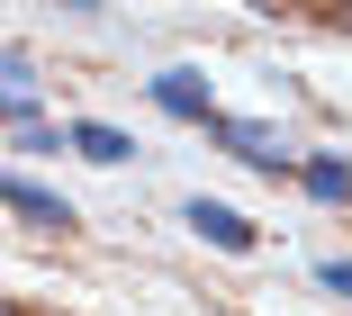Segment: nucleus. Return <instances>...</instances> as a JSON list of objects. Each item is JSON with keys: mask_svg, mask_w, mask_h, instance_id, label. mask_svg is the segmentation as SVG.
I'll return each instance as SVG.
<instances>
[{"mask_svg": "<svg viewBox=\"0 0 352 316\" xmlns=\"http://www.w3.org/2000/svg\"><path fill=\"white\" fill-rule=\"evenodd\" d=\"M199 136H208V145H217V154H235V163H253L262 181H289V172H298V154H289V145H280V136H271L262 118H226V109H217V118H208Z\"/></svg>", "mask_w": 352, "mask_h": 316, "instance_id": "f257e3e1", "label": "nucleus"}, {"mask_svg": "<svg viewBox=\"0 0 352 316\" xmlns=\"http://www.w3.org/2000/svg\"><path fill=\"white\" fill-rule=\"evenodd\" d=\"M145 100L163 118H181V127H208V118H217V82H208L199 63H163L154 82H145Z\"/></svg>", "mask_w": 352, "mask_h": 316, "instance_id": "f03ea898", "label": "nucleus"}, {"mask_svg": "<svg viewBox=\"0 0 352 316\" xmlns=\"http://www.w3.org/2000/svg\"><path fill=\"white\" fill-rule=\"evenodd\" d=\"M181 226L199 235V244H217V253H253V244H262L253 217H244V208H226V199H208V190H199V199H181Z\"/></svg>", "mask_w": 352, "mask_h": 316, "instance_id": "7ed1b4c3", "label": "nucleus"}, {"mask_svg": "<svg viewBox=\"0 0 352 316\" xmlns=\"http://www.w3.org/2000/svg\"><path fill=\"white\" fill-rule=\"evenodd\" d=\"M0 208L10 217H28V226H45V235H73L82 217H73V199H54L45 181H28V172H0Z\"/></svg>", "mask_w": 352, "mask_h": 316, "instance_id": "20e7f679", "label": "nucleus"}, {"mask_svg": "<svg viewBox=\"0 0 352 316\" xmlns=\"http://www.w3.org/2000/svg\"><path fill=\"white\" fill-rule=\"evenodd\" d=\"M63 154H82V163H135V154H145V145H135L126 127H109V118H63Z\"/></svg>", "mask_w": 352, "mask_h": 316, "instance_id": "39448f33", "label": "nucleus"}, {"mask_svg": "<svg viewBox=\"0 0 352 316\" xmlns=\"http://www.w3.org/2000/svg\"><path fill=\"white\" fill-rule=\"evenodd\" d=\"M298 190L325 199V208H352V163H343V154H307V163H298Z\"/></svg>", "mask_w": 352, "mask_h": 316, "instance_id": "423d86ee", "label": "nucleus"}, {"mask_svg": "<svg viewBox=\"0 0 352 316\" xmlns=\"http://www.w3.org/2000/svg\"><path fill=\"white\" fill-rule=\"evenodd\" d=\"M0 91H36V54L0 36Z\"/></svg>", "mask_w": 352, "mask_h": 316, "instance_id": "0eeeda50", "label": "nucleus"}, {"mask_svg": "<svg viewBox=\"0 0 352 316\" xmlns=\"http://www.w3.org/2000/svg\"><path fill=\"white\" fill-rule=\"evenodd\" d=\"M10 154H63V127L36 118V127H10Z\"/></svg>", "mask_w": 352, "mask_h": 316, "instance_id": "6e6552de", "label": "nucleus"}, {"mask_svg": "<svg viewBox=\"0 0 352 316\" xmlns=\"http://www.w3.org/2000/svg\"><path fill=\"white\" fill-rule=\"evenodd\" d=\"M36 118H45L36 91H0V127H36Z\"/></svg>", "mask_w": 352, "mask_h": 316, "instance_id": "1a4fd4ad", "label": "nucleus"}, {"mask_svg": "<svg viewBox=\"0 0 352 316\" xmlns=\"http://www.w3.org/2000/svg\"><path fill=\"white\" fill-rule=\"evenodd\" d=\"M316 280H325L334 298H352V253H325V262H316Z\"/></svg>", "mask_w": 352, "mask_h": 316, "instance_id": "9d476101", "label": "nucleus"}, {"mask_svg": "<svg viewBox=\"0 0 352 316\" xmlns=\"http://www.w3.org/2000/svg\"><path fill=\"white\" fill-rule=\"evenodd\" d=\"M45 10H63V19H109V0H45Z\"/></svg>", "mask_w": 352, "mask_h": 316, "instance_id": "9b49d317", "label": "nucleus"}]
</instances>
